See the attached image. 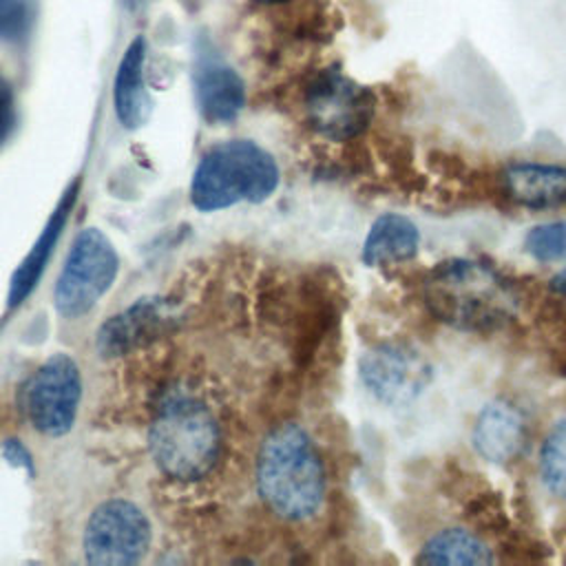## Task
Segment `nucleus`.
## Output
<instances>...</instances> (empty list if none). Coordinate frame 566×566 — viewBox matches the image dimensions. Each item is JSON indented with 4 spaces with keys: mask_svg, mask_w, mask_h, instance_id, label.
Here are the masks:
<instances>
[{
    "mask_svg": "<svg viewBox=\"0 0 566 566\" xmlns=\"http://www.w3.org/2000/svg\"><path fill=\"white\" fill-rule=\"evenodd\" d=\"M429 312L464 332L497 329L515 316L517 296L511 283L478 259H449L424 279Z\"/></svg>",
    "mask_w": 566,
    "mask_h": 566,
    "instance_id": "f257e3e1",
    "label": "nucleus"
},
{
    "mask_svg": "<svg viewBox=\"0 0 566 566\" xmlns=\"http://www.w3.org/2000/svg\"><path fill=\"white\" fill-rule=\"evenodd\" d=\"M150 455L159 471L179 482L208 475L221 453V422L192 389H170L150 422Z\"/></svg>",
    "mask_w": 566,
    "mask_h": 566,
    "instance_id": "f03ea898",
    "label": "nucleus"
},
{
    "mask_svg": "<svg viewBox=\"0 0 566 566\" xmlns=\"http://www.w3.org/2000/svg\"><path fill=\"white\" fill-rule=\"evenodd\" d=\"M256 489L283 520L303 522L318 513L325 471L314 442L298 424H281L265 438L256 460Z\"/></svg>",
    "mask_w": 566,
    "mask_h": 566,
    "instance_id": "7ed1b4c3",
    "label": "nucleus"
},
{
    "mask_svg": "<svg viewBox=\"0 0 566 566\" xmlns=\"http://www.w3.org/2000/svg\"><path fill=\"white\" fill-rule=\"evenodd\" d=\"M279 186L274 157L250 139H232L208 150L192 177L190 199L212 212L239 201H263Z\"/></svg>",
    "mask_w": 566,
    "mask_h": 566,
    "instance_id": "20e7f679",
    "label": "nucleus"
},
{
    "mask_svg": "<svg viewBox=\"0 0 566 566\" xmlns=\"http://www.w3.org/2000/svg\"><path fill=\"white\" fill-rule=\"evenodd\" d=\"M119 259L99 228H84L66 256L55 283V307L64 318L86 314L113 285Z\"/></svg>",
    "mask_w": 566,
    "mask_h": 566,
    "instance_id": "39448f33",
    "label": "nucleus"
},
{
    "mask_svg": "<svg viewBox=\"0 0 566 566\" xmlns=\"http://www.w3.org/2000/svg\"><path fill=\"white\" fill-rule=\"evenodd\" d=\"M150 546V522L128 500H106L84 528V555L97 566H130L142 562Z\"/></svg>",
    "mask_w": 566,
    "mask_h": 566,
    "instance_id": "423d86ee",
    "label": "nucleus"
},
{
    "mask_svg": "<svg viewBox=\"0 0 566 566\" xmlns=\"http://www.w3.org/2000/svg\"><path fill=\"white\" fill-rule=\"evenodd\" d=\"M82 396V378L69 354H55L44 360L24 385V413L35 431L62 436L73 427Z\"/></svg>",
    "mask_w": 566,
    "mask_h": 566,
    "instance_id": "0eeeda50",
    "label": "nucleus"
},
{
    "mask_svg": "<svg viewBox=\"0 0 566 566\" xmlns=\"http://www.w3.org/2000/svg\"><path fill=\"white\" fill-rule=\"evenodd\" d=\"M312 126L336 142L363 133L374 115V97L338 71L323 73L307 93Z\"/></svg>",
    "mask_w": 566,
    "mask_h": 566,
    "instance_id": "6e6552de",
    "label": "nucleus"
},
{
    "mask_svg": "<svg viewBox=\"0 0 566 566\" xmlns=\"http://www.w3.org/2000/svg\"><path fill=\"white\" fill-rule=\"evenodd\" d=\"M369 391L389 405H405L418 398L429 380L431 365L409 345H380L369 352L360 365Z\"/></svg>",
    "mask_w": 566,
    "mask_h": 566,
    "instance_id": "1a4fd4ad",
    "label": "nucleus"
},
{
    "mask_svg": "<svg viewBox=\"0 0 566 566\" xmlns=\"http://www.w3.org/2000/svg\"><path fill=\"white\" fill-rule=\"evenodd\" d=\"M471 442L486 462L506 464L524 449L526 420L515 405L506 400H491L475 418Z\"/></svg>",
    "mask_w": 566,
    "mask_h": 566,
    "instance_id": "9d476101",
    "label": "nucleus"
},
{
    "mask_svg": "<svg viewBox=\"0 0 566 566\" xmlns=\"http://www.w3.org/2000/svg\"><path fill=\"white\" fill-rule=\"evenodd\" d=\"M504 192L520 206L546 210L566 203V166L517 161L502 172Z\"/></svg>",
    "mask_w": 566,
    "mask_h": 566,
    "instance_id": "9b49d317",
    "label": "nucleus"
},
{
    "mask_svg": "<svg viewBox=\"0 0 566 566\" xmlns=\"http://www.w3.org/2000/svg\"><path fill=\"white\" fill-rule=\"evenodd\" d=\"M420 232L418 226L398 212L380 214L363 243V261L369 268L405 263L418 254Z\"/></svg>",
    "mask_w": 566,
    "mask_h": 566,
    "instance_id": "f8f14e48",
    "label": "nucleus"
},
{
    "mask_svg": "<svg viewBox=\"0 0 566 566\" xmlns=\"http://www.w3.org/2000/svg\"><path fill=\"white\" fill-rule=\"evenodd\" d=\"M144 38L137 35L126 46L113 84L115 113L126 128H137L148 117V97L144 88Z\"/></svg>",
    "mask_w": 566,
    "mask_h": 566,
    "instance_id": "ddd939ff",
    "label": "nucleus"
},
{
    "mask_svg": "<svg viewBox=\"0 0 566 566\" xmlns=\"http://www.w3.org/2000/svg\"><path fill=\"white\" fill-rule=\"evenodd\" d=\"M75 195H77V184H73L64 192V197L60 199V203H57L55 212L51 214L49 223L44 226V230L40 232L38 241L33 243L31 252L27 254V259L15 270V274L11 279V285H9V305L11 307L20 305L33 292V287H35V283H38V279H40V274H42L51 252H53V245H55V241H57V237H60V232H62V228H64V223L69 219L71 206L75 201Z\"/></svg>",
    "mask_w": 566,
    "mask_h": 566,
    "instance_id": "4468645a",
    "label": "nucleus"
},
{
    "mask_svg": "<svg viewBox=\"0 0 566 566\" xmlns=\"http://www.w3.org/2000/svg\"><path fill=\"white\" fill-rule=\"evenodd\" d=\"M197 99L206 122H232L245 102L241 77L223 64H208L197 75Z\"/></svg>",
    "mask_w": 566,
    "mask_h": 566,
    "instance_id": "2eb2a0df",
    "label": "nucleus"
},
{
    "mask_svg": "<svg viewBox=\"0 0 566 566\" xmlns=\"http://www.w3.org/2000/svg\"><path fill=\"white\" fill-rule=\"evenodd\" d=\"M418 562L422 564H491V548L471 531L447 528L429 537L420 551Z\"/></svg>",
    "mask_w": 566,
    "mask_h": 566,
    "instance_id": "dca6fc26",
    "label": "nucleus"
},
{
    "mask_svg": "<svg viewBox=\"0 0 566 566\" xmlns=\"http://www.w3.org/2000/svg\"><path fill=\"white\" fill-rule=\"evenodd\" d=\"M539 478L553 495L566 500V418L555 422L539 447Z\"/></svg>",
    "mask_w": 566,
    "mask_h": 566,
    "instance_id": "f3484780",
    "label": "nucleus"
},
{
    "mask_svg": "<svg viewBox=\"0 0 566 566\" xmlns=\"http://www.w3.org/2000/svg\"><path fill=\"white\" fill-rule=\"evenodd\" d=\"M526 252L542 263L557 261L566 254V221L533 226L524 239Z\"/></svg>",
    "mask_w": 566,
    "mask_h": 566,
    "instance_id": "a211bd4d",
    "label": "nucleus"
},
{
    "mask_svg": "<svg viewBox=\"0 0 566 566\" xmlns=\"http://www.w3.org/2000/svg\"><path fill=\"white\" fill-rule=\"evenodd\" d=\"M29 2L27 0H0V40L18 42L29 31Z\"/></svg>",
    "mask_w": 566,
    "mask_h": 566,
    "instance_id": "6ab92c4d",
    "label": "nucleus"
},
{
    "mask_svg": "<svg viewBox=\"0 0 566 566\" xmlns=\"http://www.w3.org/2000/svg\"><path fill=\"white\" fill-rule=\"evenodd\" d=\"M15 122V102L11 84L0 73V144L9 137Z\"/></svg>",
    "mask_w": 566,
    "mask_h": 566,
    "instance_id": "aec40b11",
    "label": "nucleus"
},
{
    "mask_svg": "<svg viewBox=\"0 0 566 566\" xmlns=\"http://www.w3.org/2000/svg\"><path fill=\"white\" fill-rule=\"evenodd\" d=\"M4 455L11 464L22 467V469H31V458L29 451L18 442V440H7L4 442Z\"/></svg>",
    "mask_w": 566,
    "mask_h": 566,
    "instance_id": "412c9836",
    "label": "nucleus"
},
{
    "mask_svg": "<svg viewBox=\"0 0 566 566\" xmlns=\"http://www.w3.org/2000/svg\"><path fill=\"white\" fill-rule=\"evenodd\" d=\"M551 287H553L557 294L566 296V268H562V270L551 279Z\"/></svg>",
    "mask_w": 566,
    "mask_h": 566,
    "instance_id": "4be33fe9",
    "label": "nucleus"
},
{
    "mask_svg": "<svg viewBox=\"0 0 566 566\" xmlns=\"http://www.w3.org/2000/svg\"><path fill=\"white\" fill-rule=\"evenodd\" d=\"M256 2H265V4H274V2H285V0H256Z\"/></svg>",
    "mask_w": 566,
    "mask_h": 566,
    "instance_id": "5701e85b",
    "label": "nucleus"
}]
</instances>
